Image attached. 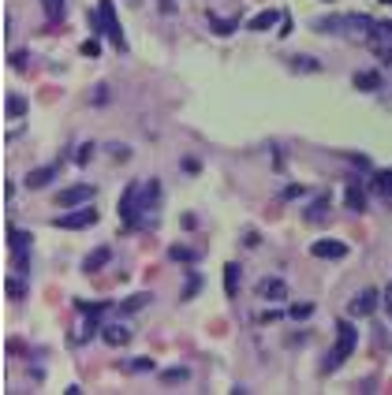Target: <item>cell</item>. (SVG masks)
Here are the masks:
<instances>
[{"label": "cell", "instance_id": "cell-1", "mask_svg": "<svg viewBox=\"0 0 392 395\" xmlns=\"http://www.w3.org/2000/svg\"><path fill=\"white\" fill-rule=\"evenodd\" d=\"M161 179H146L138 183V202H135V231H153L157 228V213H161Z\"/></svg>", "mask_w": 392, "mask_h": 395}, {"label": "cell", "instance_id": "cell-2", "mask_svg": "<svg viewBox=\"0 0 392 395\" xmlns=\"http://www.w3.org/2000/svg\"><path fill=\"white\" fill-rule=\"evenodd\" d=\"M359 344V328H351V321H336V344L325 351V362H321V373H336L344 358H351V351Z\"/></svg>", "mask_w": 392, "mask_h": 395}, {"label": "cell", "instance_id": "cell-3", "mask_svg": "<svg viewBox=\"0 0 392 395\" xmlns=\"http://www.w3.org/2000/svg\"><path fill=\"white\" fill-rule=\"evenodd\" d=\"M374 19L359 16V11H348V16H321L314 19V30L318 34H374Z\"/></svg>", "mask_w": 392, "mask_h": 395}, {"label": "cell", "instance_id": "cell-4", "mask_svg": "<svg viewBox=\"0 0 392 395\" xmlns=\"http://www.w3.org/2000/svg\"><path fill=\"white\" fill-rule=\"evenodd\" d=\"M94 30L101 37H109L116 52H127V37H124V26H120V16H116L112 0H101V4H97V11H94Z\"/></svg>", "mask_w": 392, "mask_h": 395}, {"label": "cell", "instance_id": "cell-5", "mask_svg": "<svg viewBox=\"0 0 392 395\" xmlns=\"http://www.w3.org/2000/svg\"><path fill=\"white\" fill-rule=\"evenodd\" d=\"M94 194H97L94 183H75V187H64V190L57 194V209H75V205L90 202Z\"/></svg>", "mask_w": 392, "mask_h": 395}, {"label": "cell", "instance_id": "cell-6", "mask_svg": "<svg viewBox=\"0 0 392 395\" xmlns=\"http://www.w3.org/2000/svg\"><path fill=\"white\" fill-rule=\"evenodd\" d=\"M97 213L94 209H78V213H60L52 220V228H64V231H83V228H94Z\"/></svg>", "mask_w": 392, "mask_h": 395}, {"label": "cell", "instance_id": "cell-7", "mask_svg": "<svg viewBox=\"0 0 392 395\" xmlns=\"http://www.w3.org/2000/svg\"><path fill=\"white\" fill-rule=\"evenodd\" d=\"M377 302H381V291H377V287H366V291H359L355 298H351L348 313L351 317H370V313L377 310Z\"/></svg>", "mask_w": 392, "mask_h": 395}, {"label": "cell", "instance_id": "cell-8", "mask_svg": "<svg viewBox=\"0 0 392 395\" xmlns=\"http://www.w3.org/2000/svg\"><path fill=\"white\" fill-rule=\"evenodd\" d=\"M370 45H374L377 56H381V60L388 63V68H392V23H377V26H374Z\"/></svg>", "mask_w": 392, "mask_h": 395}, {"label": "cell", "instance_id": "cell-9", "mask_svg": "<svg viewBox=\"0 0 392 395\" xmlns=\"http://www.w3.org/2000/svg\"><path fill=\"white\" fill-rule=\"evenodd\" d=\"M310 254L321 257V261H340V257H348V243L344 239H318V243H310Z\"/></svg>", "mask_w": 392, "mask_h": 395}, {"label": "cell", "instance_id": "cell-10", "mask_svg": "<svg viewBox=\"0 0 392 395\" xmlns=\"http://www.w3.org/2000/svg\"><path fill=\"white\" fill-rule=\"evenodd\" d=\"M254 295L258 298H269V302H284L287 298V284L280 280V276H266V280H258Z\"/></svg>", "mask_w": 392, "mask_h": 395}, {"label": "cell", "instance_id": "cell-11", "mask_svg": "<svg viewBox=\"0 0 392 395\" xmlns=\"http://www.w3.org/2000/svg\"><path fill=\"white\" fill-rule=\"evenodd\" d=\"M135 202H138V183H131L120 198V220H124V231H135Z\"/></svg>", "mask_w": 392, "mask_h": 395}, {"label": "cell", "instance_id": "cell-12", "mask_svg": "<svg viewBox=\"0 0 392 395\" xmlns=\"http://www.w3.org/2000/svg\"><path fill=\"white\" fill-rule=\"evenodd\" d=\"M131 336H135V332H131L127 324H101V339H105L109 347H127Z\"/></svg>", "mask_w": 392, "mask_h": 395}, {"label": "cell", "instance_id": "cell-13", "mask_svg": "<svg viewBox=\"0 0 392 395\" xmlns=\"http://www.w3.org/2000/svg\"><path fill=\"white\" fill-rule=\"evenodd\" d=\"M287 71H295V75H321V60L299 52V56H287Z\"/></svg>", "mask_w": 392, "mask_h": 395}, {"label": "cell", "instance_id": "cell-14", "mask_svg": "<svg viewBox=\"0 0 392 395\" xmlns=\"http://www.w3.org/2000/svg\"><path fill=\"white\" fill-rule=\"evenodd\" d=\"M112 261V246H97V250H90V254L83 257V272H90L94 276L97 269H105Z\"/></svg>", "mask_w": 392, "mask_h": 395}, {"label": "cell", "instance_id": "cell-15", "mask_svg": "<svg viewBox=\"0 0 392 395\" xmlns=\"http://www.w3.org/2000/svg\"><path fill=\"white\" fill-rule=\"evenodd\" d=\"M366 187H370L377 198H385V202H392V168H381V172H374Z\"/></svg>", "mask_w": 392, "mask_h": 395}, {"label": "cell", "instance_id": "cell-16", "mask_svg": "<svg viewBox=\"0 0 392 395\" xmlns=\"http://www.w3.org/2000/svg\"><path fill=\"white\" fill-rule=\"evenodd\" d=\"M344 205L351 209V213H366V190H362V183L351 179L348 187H344Z\"/></svg>", "mask_w": 392, "mask_h": 395}, {"label": "cell", "instance_id": "cell-17", "mask_svg": "<svg viewBox=\"0 0 392 395\" xmlns=\"http://www.w3.org/2000/svg\"><path fill=\"white\" fill-rule=\"evenodd\" d=\"M57 179V164H49V168H34V172H26V187L30 190H42V187H49V183Z\"/></svg>", "mask_w": 392, "mask_h": 395}, {"label": "cell", "instance_id": "cell-18", "mask_svg": "<svg viewBox=\"0 0 392 395\" xmlns=\"http://www.w3.org/2000/svg\"><path fill=\"white\" fill-rule=\"evenodd\" d=\"M284 16H280V11H273V8H266V11H258V16L251 19V23H247V26H251V30L254 34H261V30H273V26H277Z\"/></svg>", "mask_w": 392, "mask_h": 395}, {"label": "cell", "instance_id": "cell-19", "mask_svg": "<svg viewBox=\"0 0 392 395\" xmlns=\"http://www.w3.org/2000/svg\"><path fill=\"white\" fill-rule=\"evenodd\" d=\"M8 246L16 250V254H30V231L11 224V228H8Z\"/></svg>", "mask_w": 392, "mask_h": 395}, {"label": "cell", "instance_id": "cell-20", "mask_svg": "<svg viewBox=\"0 0 392 395\" xmlns=\"http://www.w3.org/2000/svg\"><path fill=\"white\" fill-rule=\"evenodd\" d=\"M239 284H243V265L228 261V265H225V291H228V298L239 295Z\"/></svg>", "mask_w": 392, "mask_h": 395}, {"label": "cell", "instance_id": "cell-21", "mask_svg": "<svg viewBox=\"0 0 392 395\" xmlns=\"http://www.w3.org/2000/svg\"><path fill=\"white\" fill-rule=\"evenodd\" d=\"M150 291H138V295H127L124 302H120V306H116V310H120V313H138V310H146L150 306Z\"/></svg>", "mask_w": 392, "mask_h": 395}, {"label": "cell", "instance_id": "cell-22", "mask_svg": "<svg viewBox=\"0 0 392 395\" xmlns=\"http://www.w3.org/2000/svg\"><path fill=\"white\" fill-rule=\"evenodd\" d=\"M355 90H362V94H377V90H381V75L377 71H359L355 75Z\"/></svg>", "mask_w": 392, "mask_h": 395}, {"label": "cell", "instance_id": "cell-23", "mask_svg": "<svg viewBox=\"0 0 392 395\" xmlns=\"http://www.w3.org/2000/svg\"><path fill=\"white\" fill-rule=\"evenodd\" d=\"M26 109H30V104H26V97H23V94H8V101H4V112H8V120H23V116H26Z\"/></svg>", "mask_w": 392, "mask_h": 395}, {"label": "cell", "instance_id": "cell-24", "mask_svg": "<svg viewBox=\"0 0 392 395\" xmlns=\"http://www.w3.org/2000/svg\"><path fill=\"white\" fill-rule=\"evenodd\" d=\"M198 291H202V272H198V269H187V284H183L179 298H183V302H191Z\"/></svg>", "mask_w": 392, "mask_h": 395}, {"label": "cell", "instance_id": "cell-25", "mask_svg": "<svg viewBox=\"0 0 392 395\" xmlns=\"http://www.w3.org/2000/svg\"><path fill=\"white\" fill-rule=\"evenodd\" d=\"M64 8H68V4H64V0H42V11H45L49 26H57V23L64 19ZM49 26H45V30H49Z\"/></svg>", "mask_w": 392, "mask_h": 395}, {"label": "cell", "instance_id": "cell-26", "mask_svg": "<svg viewBox=\"0 0 392 395\" xmlns=\"http://www.w3.org/2000/svg\"><path fill=\"white\" fill-rule=\"evenodd\" d=\"M325 209H329V198H325V194H318V198H314V202H310V209L303 213V220H307V224H314V220H325Z\"/></svg>", "mask_w": 392, "mask_h": 395}, {"label": "cell", "instance_id": "cell-27", "mask_svg": "<svg viewBox=\"0 0 392 395\" xmlns=\"http://www.w3.org/2000/svg\"><path fill=\"white\" fill-rule=\"evenodd\" d=\"M97 317H94V313H86V321H83V328H78V332H75V344H90V339H94V332H97Z\"/></svg>", "mask_w": 392, "mask_h": 395}, {"label": "cell", "instance_id": "cell-28", "mask_svg": "<svg viewBox=\"0 0 392 395\" xmlns=\"http://www.w3.org/2000/svg\"><path fill=\"white\" fill-rule=\"evenodd\" d=\"M209 26H213V34H220V37L235 34V19H232V16H228V19H220L217 11H209Z\"/></svg>", "mask_w": 392, "mask_h": 395}, {"label": "cell", "instance_id": "cell-29", "mask_svg": "<svg viewBox=\"0 0 392 395\" xmlns=\"http://www.w3.org/2000/svg\"><path fill=\"white\" fill-rule=\"evenodd\" d=\"M8 68L11 71H19V75H26V71H30V52H11V56H8Z\"/></svg>", "mask_w": 392, "mask_h": 395}, {"label": "cell", "instance_id": "cell-30", "mask_svg": "<svg viewBox=\"0 0 392 395\" xmlns=\"http://www.w3.org/2000/svg\"><path fill=\"white\" fill-rule=\"evenodd\" d=\"M75 310L83 313V317H86V313H94V317H101V313L109 310V302H83V298H75Z\"/></svg>", "mask_w": 392, "mask_h": 395}, {"label": "cell", "instance_id": "cell-31", "mask_svg": "<svg viewBox=\"0 0 392 395\" xmlns=\"http://www.w3.org/2000/svg\"><path fill=\"white\" fill-rule=\"evenodd\" d=\"M168 257H172V261H183V265H194V261H198V254H194V250H187V246H168Z\"/></svg>", "mask_w": 392, "mask_h": 395}, {"label": "cell", "instance_id": "cell-32", "mask_svg": "<svg viewBox=\"0 0 392 395\" xmlns=\"http://www.w3.org/2000/svg\"><path fill=\"white\" fill-rule=\"evenodd\" d=\"M314 313V302H295V306H287V317L292 321H307Z\"/></svg>", "mask_w": 392, "mask_h": 395}, {"label": "cell", "instance_id": "cell-33", "mask_svg": "<svg viewBox=\"0 0 392 395\" xmlns=\"http://www.w3.org/2000/svg\"><path fill=\"white\" fill-rule=\"evenodd\" d=\"M4 291H8V298H11V302H23V298H26V284L11 276V280L4 284Z\"/></svg>", "mask_w": 392, "mask_h": 395}, {"label": "cell", "instance_id": "cell-34", "mask_svg": "<svg viewBox=\"0 0 392 395\" xmlns=\"http://www.w3.org/2000/svg\"><path fill=\"white\" fill-rule=\"evenodd\" d=\"M90 157H94V142H83V146H78V150L71 153V161H75L78 168H86V164H90Z\"/></svg>", "mask_w": 392, "mask_h": 395}, {"label": "cell", "instance_id": "cell-35", "mask_svg": "<svg viewBox=\"0 0 392 395\" xmlns=\"http://www.w3.org/2000/svg\"><path fill=\"white\" fill-rule=\"evenodd\" d=\"M161 380H165V384H183V380H191V373L187 370H165Z\"/></svg>", "mask_w": 392, "mask_h": 395}, {"label": "cell", "instance_id": "cell-36", "mask_svg": "<svg viewBox=\"0 0 392 395\" xmlns=\"http://www.w3.org/2000/svg\"><path fill=\"white\" fill-rule=\"evenodd\" d=\"M124 370H127V373H150L153 362H150V358H135V362H127Z\"/></svg>", "mask_w": 392, "mask_h": 395}, {"label": "cell", "instance_id": "cell-37", "mask_svg": "<svg viewBox=\"0 0 392 395\" xmlns=\"http://www.w3.org/2000/svg\"><path fill=\"white\" fill-rule=\"evenodd\" d=\"M109 97H112V90H109V86L101 83V86H94V97H90V101H94V104H105Z\"/></svg>", "mask_w": 392, "mask_h": 395}, {"label": "cell", "instance_id": "cell-38", "mask_svg": "<svg viewBox=\"0 0 392 395\" xmlns=\"http://www.w3.org/2000/svg\"><path fill=\"white\" fill-rule=\"evenodd\" d=\"M83 56H101V42H97V37L83 42Z\"/></svg>", "mask_w": 392, "mask_h": 395}, {"label": "cell", "instance_id": "cell-39", "mask_svg": "<svg viewBox=\"0 0 392 395\" xmlns=\"http://www.w3.org/2000/svg\"><path fill=\"white\" fill-rule=\"evenodd\" d=\"M109 150H112V157H116V161H127V157H131V150L124 146V142H112Z\"/></svg>", "mask_w": 392, "mask_h": 395}, {"label": "cell", "instance_id": "cell-40", "mask_svg": "<svg viewBox=\"0 0 392 395\" xmlns=\"http://www.w3.org/2000/svg\"><path fill=\"white\" fill-rule=\"evenodd\" d=\"M280 317H284L280 310H269V313H261V317H258V324H273V321H280Z\"/></svg>", "mask_w": 392, "mask_h": 395}, {"label": "cell", "instance_id": "cell-41", "mask_svg": "<svg viewBox=\"0 0 392 395\" xmlns=\"http://www.w3.org/2000/svg\"><path fill=\"white\" fill-rule=\"evenodd\" d=\"M381 306H385V313H388V317H392V284L385 287V291H381Z\"/></svg>", "mask_w": 392, "mask_h": 395}, {"label": "cell", "instance_id": "cell-42", "mask_svg": "<svg viewBox=\"0 0 392 395\" xmlns=\"http://www.w3.org/2000/svg\"><path fill=\"white\" fill-rule=\"evenodd\" d=\"M348 161H351V164H355V168H370V161H366V157H362V153H348Z\"/></svg>", "mask_w": 392, "mask_h": 395}, {"label": "cell", "instance_id": "cell-43", "mask_svg": "<svg viewBox=\"0 0 392 395\" xmlns=\"http://www.w3.org/2000/svg\"><path fill=\"white\" fill-rule=\"evenodd\" d=\"M258 243H261L258 231H247V235H243V246H258Z\"/></svg>", "mask_w": 392, "mask_h": 395}, {"label": "cell", "instance_id": "cell-44", "mask_svg": "<svg viewBox=\"0 0 392 395\" xmlns=\"http://www.w3.org/2000/svg\"><path fill=\"white\" fill-rule=\"evenodd\" d=\"M277 34H280V37L292 34V16H284V19H280V30H277Z\"/></svg>", "mask_w": 392, "mask_h": 395}, {"label": "cell", "instance_id": "cell-45", "mask_svg": "<svg viewBox=\"0 0 392 395\" xmlns=\"http://www.w3.org/2000/svg\"><path fill=\"white\" fill-rule=\"evenodd\" d=\"M161 11H165V16H172V11H176V0H161Z\"/></svg>", "mask_w": 392, "mask_h": 395}, {"label": "cell", "instance_id": "cell-46", "mask_svg": "<svg viewBox=\"0 0 392 395\" xmlns=\"http://www.w3.org/2000/svg\"><path fill=\"white\" fill-rule=\"evenodd\" d=\"M381 4H388V8H392V0H381Z\"/></svg>", "mask_w": 392, "mask_h": 395}, {"label": "cell", "instance_id": "cell-47", "mask_svg": "<svg viewBox=\"0 0 392 395\" xmlns=\"http://www.w3.org/2000/svg\"><path fill=\"white\" fill-rule=\"evenodd\" d=\"M325 4H333V0H325Z\"/></svg>", "mask_w": 392, "mask_h": 395}]
</instances>
